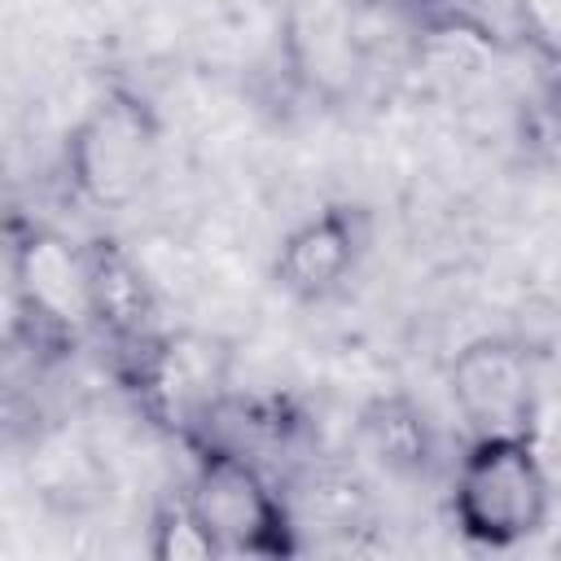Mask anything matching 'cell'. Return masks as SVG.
Returning a JSON list of instances; mask_svg holds the SVG:
<instances>
[{
  "instance_id": "obj_5",
  "label": "cell",
  "mask_w": 561,
  "mask_h": 561,
  "mask_svg": "<svg viewBox=\"0 0 561 561\" xmlns=\"http://www.w3.org/2000/svg\"><path fill=\"white\" fill-rule=\"evenodd\" d=\"M9 276H13L18 316L35 329L39 346L70 351L92 329L83 241H66L57 228L13 219Z\"/></svg>"
},
{
  "instance_id": "obj_1",
  "label": "cell",
  "mask_w": 561,
  "mask_h": 561,
  "mask_svg": "<svg viewBox=\"0 0 561 561\" xmlns=\"http://www.w3.org/2000/svg\"><path fill=\"white\" fill-rule=\"evenodd\" d=\"M136 408L184 447H197L232 399V346L202 329H162L114 355Z\"/></svg>"
},
{
  "instance_id": "obj_3",
  "label": "cell",
  "mask_w": 561,
  "mask_h": 561,
  "mask_svg": "<svg viewBox=\"0 0 561 561\" xmlns=\"http://www.w3.org/2000/svg\"><path fill=\"white\" fill-rule=\"evenodd\" d=\"M184 491L224 557L280 561L302 548V530L294 522L289 495L267 478L263 460L228 443L193 447V478Z\"/></svg>"
},
{
  "instance_id": "obj_2",
  "label": "cell",
  "mask_w": 561,
  "mask_h": 561,
  "mask_svg": "<svg viewBox=\"0 0 561 561\" xmlns=\"http://www.w3.org/2000/svg\"><path fill=\"white\" fill-rule=\"evenodd\" d=\"M552 482L535 434L469 438L451 478V522L478 548H517L548 526Z\"/></svg>"
},
{
  "instance_id": "obj_4",
  "label": "cell",
  "mask_w": 561,
  "mask_h": 561,
  "mask_svg": "<svg viewBox=\"0 0 561 561\" xmlns=\"http://www.w3.org/2000/svg\"><path fill=\"white\" fill-rule=\"evenodd\" d=\"M158 153L162 118L140 92L114 83L66 131V180L88 206L123 210L149 188Z\"/></svg>"
},
{
  "instance_id": "obj_8",
  "label": "cell",
  "mask_w": 561,
  "mask_h": 561,
  "mask_svg": "<svg viewBox=\"0 0 561 561\" xmlns=\"http://www.w3.org/2000/svg\"><path fill=\"white\" fill-rule=\"evenodd\" d=\"M280 61L298 92L337 105L351 96L359 53V0H294L280 9Z\"/></svg>"
},
{
  "instance_id": "obj_10",
  "label": "cell",
  "mask_w": 561,
  "mask_h": 561,
  "mask_svg": "<svg viewBox=\"0 0 561 561\" xmlns=\"http://www.w3.org/2000/svg\"><path fill=\"white\" fill-rule=\"evenodd\" d=\"M355 451L368 465H377L386 478H399V482L430 478L434 430H430L425 408L403 390L368 399L355 416Z\"/></svg>"
},
{
  "instance_id": "obj_12",
  "label": "cell",
  "mask_w": 561,
  "mask_h": 561,
  "mask_svg": "<svg viewBox=\"0 0 561 561\" xmlns=\"http://www.w3.org/2000/svg\"><path fill=\"white\" fill-rule=\"evenodd\" d=\"M149 557L153 561H219V543L197 517L188 491H171L149 517Z\"/></svg>"
},
{
  "instance_id": "obj_13",
  "label": "cell",
  "mask_w": 561,
  "mask_h": 561,
  "mask_svg": "<svg viewBox=\"0 0 561 561\" xmlns=\"http://www.w3.org/2000/svg\"><path fill=\"white\" fill-rule=\"evenodd\" d=\"M263 4H267V9H276V13H280V9H289V4H294V0H263Z\"/></svg>"
},
{
  "instance_id": "obj_9",
  "label": "cell",
  "mask_w": 561,
  "mask_h": 561,
  "mask_svg": "<svg viewBox=\"0 0 561 561\" xmlns=\"http://www.w3.org/2000/svg\"><path fill=\"white\" fill-rule=\"evenodd\" d=\"M83 267H88L92 329L110 342L114 355L136 351L153 333H162L153 280L118 237H88L83 241Z\"/></svg>"
},
{
  "instance_id": "obj_7",
  "label": "cell",
  "mask_w": 561,
  "mask_h": 561,
  "mask_svg": "<svg viewBox=\"0 0 561 561\" xmlns=\"http://www.w3.org/2000/svg\"><path fill=\"white\" fill-rule=\"evenodd\" d=\"M373 245V210L359 202H329L294 224L272 259V280L294 302L333 298Z\"/></svg>"
},
{
  "instance_id": "obj_11",
  "label": "cell",
  "mask_w": 561,
  "mask_h": 561,
  "mask_svg": "<svg viewBox=\"0 0 561 561\" xmlns=\"http://www.w3.org/2000/svg\"><path fill=\"white\" fill-rule=\"evenodd\" d=\"M421 18L434 31H456L486 48H508L526 26V0H421Z\"/></svg>"
},
{
  "instance_id": "obj_6",
  "label": "cell",
  "mask_w": 561,
  "mask_h": 561,
  "mask_svg": "<svg viewBox=\"0 0 561 561\" xmlns=\"http://www.w3.org/2000/svg\"><path fill=\"white\" fill-rule=\"evenodd\" d=\"M447 390L469 438L535 434V359L517 337L486 333L465 342L447 364Z\"/></svg>"
}]
</instances>
